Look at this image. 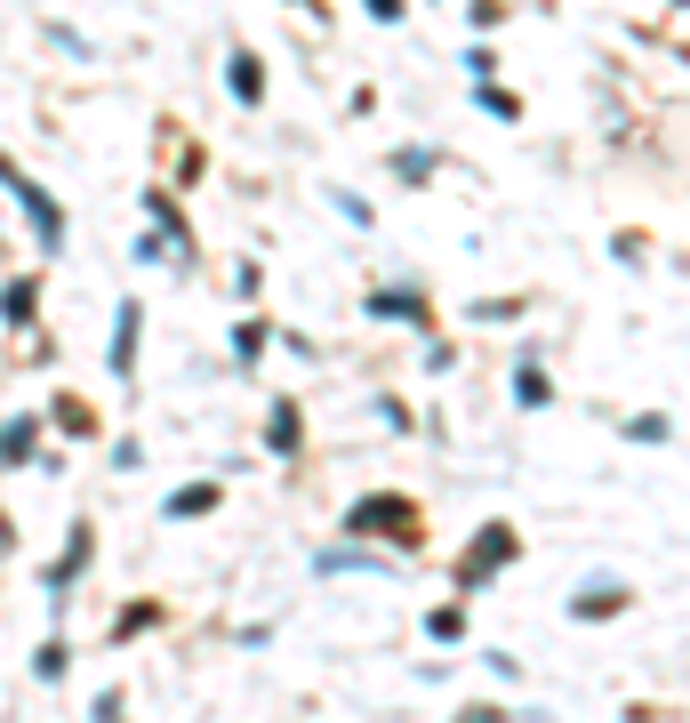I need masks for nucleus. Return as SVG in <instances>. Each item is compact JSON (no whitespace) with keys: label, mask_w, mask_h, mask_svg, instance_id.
I'll return each mask as SVG.
<instances>
[{"label":"nucleus","mask_w":690,"mask_h":723,"mask_svg":"<svg viewBox=\"0 0 690 723\" xmlns=\"http://www.w3.org/2000/svg\"><path fill=\"white\" fill-rule=\"evenodd\" d=\"M402 523H418L402 499H370V507H354V531H402Z\"/></svg>","instance_id":"obj_1"},{"label":"nucleus","mask_w":690,"mask_h":723,"mask_svg":"<svg viewBox=\"0 0 690 723\" xmlns=\"http://www.w3.org/2000/svg\"><path fill=\"white\" fill-rule=\"evenodd\" d=\"M201 507H217V491H177L169 499V515H201Z\"/></svg>","instance_id":"obj_2"}]
</instances>
